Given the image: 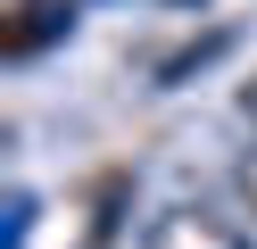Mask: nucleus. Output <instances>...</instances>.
<instances>
[{
  "mask_svg": "<svg viewBox=\"0 0 257 249\" xmlns=\"http://www.w3.org/2000/svg\"><path fill=\"white\" fill-rule=\"evenodd\" d=\"M141 249H249V224L216 199H166L141 224Z\"/></svg>",
  "mask_w": 257,
  "mask_h": 249,
  "instance_id": "nucleus-1",
  "label": "nucleus"
},
{
  "mask_svg": "<svg viewBox=\"0 0 257 249\" xmlns=\"http://www.w3.org/2000/svg\"><path fill=\"white\" fill-rule=\"evenodd\" d=\"M75 25L67 0H9V25H0V58H34L42 42H58V33Z\"/></svg>",
  "mask_w": 257,
  "mask_h": 249,
  "instance_id": "nucleus-2",
  "label": "nucleus"
},
{
  "mask_svg": "<svg viewBox=\"0 0 257 249\" xmlns=\"http://www.w3.org/2000/svg\"><path fill=\"white\" fill-rule=\"evenodd\" d=\"M232 191H240V208H249V216H257V149H249V158H240V166H232Z\"/></svg>",
  "mask_w": 257,
  "mask_h": 249,
  "instance_id": "nucleus-3",
  "label": "nucleus"
},
{
  "mask_svg": "<svg viewBox=\"0 0 257 249\" xmlns=\"http://www.w3.org/2000/svg\"><path fill=\"white\" fill-rule=\"evenodd\" d=\"M240 116H249V125H257V83H249V92H240Z\"/></svg>",
  "mask_w": 257,
  "mask_h": 249,
  "instance_id": "nucleus-4",
  "label": "nucleus"
}]
</instances>
